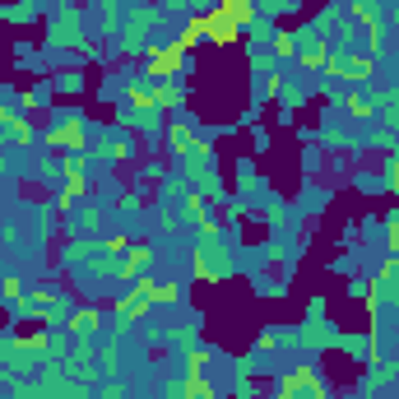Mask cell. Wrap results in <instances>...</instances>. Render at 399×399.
<instances>
[{
	"label": "cell",
	"instance_id": "cell-4",
	"mask_svg": "<svg viewBox=\"0 0 399 399\" xmlns=\"http://www.w3.org/2000/svg\"><path fill=\"white\" fill-rule=\"evenodd\" d=\"M297 47H302V51H297V61H302V66H307V70H325V61H330V56H325V51H330V47H325L321 37L302 33V37H297Z\"/></svg>",
	"mask_w": 399,
	"mask_h": 399
},
{
	"label": "cell",
	"instance_id": "cell-14",
	"mask_svg": "<svg viewBox=\"0 0 399 399\" xmlns=\"http://www.w3.org/2000/svg\"><path fill=\"white\" fill-rule=\"evenodd\" d=\"M274 56H297V37L293 33H274Z\"/></svg>",
	"mask_w": 399,
	"mask_h": 399
},
{
	"label": "cell",
	"instance_id": "cell-9",
	"mask_svg": "<svg viewBox=\"0 0 399 399\" xmlns=\"http://www.w3.org/2000/svg\"><path fill=\"white\" fill-rule=\"evenodd\" d=\"M177 399H219V395H214V386H209L204 376H190L186 386H181V395H177Z\"/></svg>",
	"mask_w": 399,
	"mask_h": 399
},
{
	"label": "cell",
	"instance_id": "cell-1",
	"mask_svg": "<svg viewBox=\"0 0 399 399\" xmlns=\"http://www.w3.org/2000/svg\"><path fill=\"white\" fill-rule=\"evenodd\" d=\"M181 70H186V47L181 42L149 47V79H177Z\"/></svg>",
	"mask_w": 399,
	"mask_h": 399
},
{
	"label": "cell",
	"instance_id": "cell-20",
	"mask_svg": "<svg viewBox=\"0 0 399 399\" xmlns=\"http://www.w3.org/2000/svg\"><path fill=\"white\" fill-rule=\"evenodd\" d=\"M390 251L399 255V214H390Z\"/></svg>",
	"mask_w": 399,
	"mask_h": 399
},
{
	"label": "cell",
	"instance_id": "cell-11",
	"mask_svg": "<svg viewBox=\"0 0 399 399\" xmlns=\"http://www.w3.org/2000/svg\"><path fill=\"white\" fill-rule=\"evenodd\" d=\"M5 135H10L14 145H33V130H28V121H19V116L5 121Z\"/></svg>",
	"mask_w": 399,
	"mask_h": 399
},
{
	"label": "cell",
	"instance_id": "cell-8",
	"mask_svg": "<svg viewBox=\"0 0 399 399\" xmlns=\"http://www.w3.org/2000/svg\"><path fill=\"white\" fill-rule=\"evenodd\" d=\"M125 98H130L140 111H154V107H158V93L149 89V84H130V89H125Z\"/></svg>",
	"mask_w": 399,
	"mask_h": 399
},
{
	"label": "cell",
	"instance_id": "cell-17",
	"mask_svg": "<svg viewBox=\"0 0 399 399\" xmlns=\"http://www.w3.org/2000/svg\"><path fill=\"white\" fill-rule=\"evenodd\" d=\"M348 111H353V116H372V102H367V98H357V93H348Z\"/></svg>",
	"mask_w": 399,
	"mask_h": 399
},
{
	"label": "cell",
	"instance_id": "cell-5",
	"mask_svg": "<svg viewBox=\"0 0 399 399\" xmlns=\"http://www.w3.org/2000/svg\"><path fill=\"white\" fill-rule=\"evenodd\" d=\"M219 10L237 23V28H251L255 23V0H219Z\"/></svg>",
	"mask_w": 399,
	"mask_h": 399
},
{
	"label": "cell",
	"instance_id": "cell-16",
	"mask_svg": "<svg viewBox=\"0 0 399 399\" xmlns=\"http://www.w3.org/2000/svg\"><path fill=\"white\" fill-rule=\"evenodd\" d=\"M172 149H177V154H186V149H190V130H186V125H172Z\"/></svg>",
	"mask_w": 399,
	"mask_h": 399
},
{
	"label": "cell",
	"instance_id": "cell-12",
	"mask_svg": "<svg viewBox=\"0 0 399 399\" xmlns=\"http://www.w3.org/2000/svg\"><path fill=\"white\" fill-rule=\"evenodd\" d=\"M200 37H204V19H200V14H195V19H190L186 28H181V37H177V42H181V47H186V51H190V47L200 42Z\"/></svg>",
	"mask_w": 399,
	"mask_h": 399
},
{
	"label": "cell",
	"instance_id": "cell-13",
	"mask_svg": "<svg viewBox=\"0 0 399 399\" xmlns=\"http://www.w3.org/2000/svg\"><path fill=\"white\" fill-rule=\"evenodd\" d=\"M154 93H158V107H177V102H181L177 79H163V89H154Z\"/></svg>",
	"mask_w": 399,
	"mask_h": 399
},
{
	"label": "cell",
	"instance_id": "cell-6",
	"mask_svg": "<svg viewBox=\"0 0 399 399\" xmlns=\"http://www.w3.org/2000/svg\"><path fill=\"white\" fill-rule=\"evenodd\" d=\"M357 19L367 23V37H372V51H381V19H376V5H372V0H357Z\"/></svg>",
	"mask_w": 399,
	"mask_h": 399
},
{
	"label": "cell",
	"instance_id": "cell-19",
	"mask_svg": "<svg viewBox=\"0 0 399 399\" xmlns=\"http://www.w3.org/2000/svg\"><path fill=\"white\" fill-rule=\"evenodd\" d=\"M177 297H181L177 283H158V293H154V302H177Z\"/></svg>",
	"mask_w": 399,
	"mask_h": 399
},
{
	"label": "cell",
	"instance_id": "cell-15",
	"mask_svg": "<svg viewBox=\"0 0 399 399\" xmlns=\"http://www.w3.org/2000/svg\"><path fill=\"white\" fill-rule=\"evenodd\" d=\"M190 376H200V372H204V367H209V348H190Z\"/></svg>",
	"mask_w": 399,
	"mask_h": 399
},
{
	"label": "cell",
	"instance_id": "cell-2",
	"mask_svg": "<svg viewBox=\"0 0 399 399\" xmlns=\"http://www.w3.org/2000/svg\"><path fill=\"white\" fill-rule=\"evenodd\" d=\"M200 19H204V37H209V42H219V47H233L237 33H242V28H237L223 10H209V14H200Z\"/></svg>",
	"mask_w": 399,
	"mask_h": 399
},
{
	"label": "cell",
	"instance_id": "cell-18",
	"mask_svg": "<svg viewBox=\"0 0 399 399\" xmlns=\"http://www.w3.org/2000/svg\"><path fill=\"white\" fill-rule=\"evenodd\" d=\"M0 297L19 302V297H23V283H19V278H5V283H0Z\"/></svg>",
	"mask_w": 399,
	"mask_h": 399
},
{
	"label": "cell",
	"instance_id": "cell-10",
	"mask_svg": "<svg viewBox=\"0 0 399 399\" xmlns=\"http://www.w3.org/2000/svg\"><path fill=\"white\" fill-rule=\"evenodd\" d=\"M145 265H149V246H135V251H130V260H125V265L116 269V274H121V278H140V269H145Z\"/></svg>",
	"mask_w": 399,
	"mask_h": 399
},
{
	"label": "cell",
	"instance_id": "cell-7",
	"mask_svg": "<svg viewBox=\"0 0 399 399\" xmlns=\"http://www.w3.org/2000/svg\"><path fill=\"white\" fill-rule=\"evenodd\" d=\"M98 325H102L98 311H75V316H70V334H79V339H84V334H93Z\"/></svg>",
	"mask_w": 399,
	"mask_h": 399
},
{
	"label": "cell",
	"instance_id": "cell-21",
	"mask_svg": "<svg viewBox=\"0 0 399 399\" xmlns=\"http://www.w3.org/2000/svg\"><path fill=\"white\" fill-rule=\"evenodd\" d=\"M47 399H66V395H47Z\"/></svg>",
	"mask_w": 399,
	"mask_h": 399
},
{
	"label": "cell",
	"instance_id": "cell-3",
	"mask_svg": "<svg viewBox=\"0 0 399 399\" xmlns=\"http://www.w3.org/2000/svg\"><path fill=\"white\" fill-rule=\"evenodd\" d=\"M47 145H51V149H84V121L75 116V121L47 130Z\"/></svg>",
	"mask_w": 399,
	"mask_h": 399
}]
</instances>
